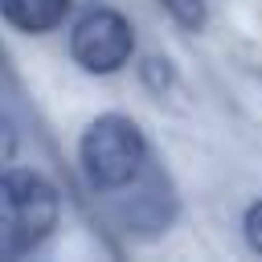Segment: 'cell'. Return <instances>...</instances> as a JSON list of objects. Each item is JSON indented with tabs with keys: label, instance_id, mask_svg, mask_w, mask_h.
Returning a JSON list of instances; mask_svg holds the SVG:
<instances>
[{
	"label": "cell",
	"instance_id": "ba28073f",
	"mask_svg": "<svg viewBox=\"0 0 262 262\" xmlns=\"http://www.w3.org/2000/svg\"><path fill=\"white\" fill-rule=\"evenodd\" d=\"M242 237H246V246L254 254H262V201L246 205V213H242Z\"/></svg>",
	"mask_w": 262,
	"mask_h": 262
},
{
	"label": "cell",
	"instance_id": "7a4b0ae2",
	"mask_svg": "<svg viewBox=\"0 0 262 262\" xmlns=\"http://www.w3.org/2000/svg\"><path fill=\"white\" fill-rule=\"evenodd\" d=\"M61 221L57 188L33 168L0 172V258L33 254Z\"/></svg>",
	"mask_w": 262,
	"mask_h": 262
},
{
	"label": "cell",
	"instance_id": "5b68a950",
	"mask_svg": "<svg viewBox=\"0 0 262 262\" xmlns=\"http://www.w3.org/2000/svg\"><path fill=\"white\" fill-rule=\"evenodd\" d=\"M74 0H0V20L25 37H41L66 25Z\"/></svg>",
	"mask_w": 262,
	"mask_h": 262
},
{
	"label": "cell",
	"instance_id": "9c48e42d",
	"mask_svg": "<svg viewBox=\"0 0 262 262\" xmlns=\"http://www.w3.org/2000/svg\"><path fill=\"white\" fill-rule=\"evenodd\" d=\"M16 147H20L16 123H12L8 115H0V172H4V168H12V160H16Z\"/></svg>",
	"mask_w": 262,
	"mask_h": 262
},
{
	"label": "cell",
	"instance_id": "6da1fadb",
	"mask_svg": "<svg viewBox=\"0 0 262 262\" xmlns=\"http://www.w3.org/2000/svg\"><path fill=\"white\" fill-rule=\"evenodd\" d=\"M147 164H151V143L131 115L102 111L86 123L78 139V168L94 196H111L127 188Z\"/></svg>",
	"mask_w": 262,
	"mask_h": 262
},
{
	"label": "cell",
	"instance_id": "3957f363",
	"mask_svg": "<svg viewBox=\"0 0 262 262\" xmlns=\"http://www.w3.org/2000/svg\"><path fill=\"white\" fill-rule=\"evenodd\" d=\"M70 57L86 74H94V78L119 74L135 57V29H131V20L119 8H106V4L86 8L74 20V29H70Z\"/></svg>",
	"mask_w": 262,
	"mask_h": 262
},
{
	"label": "cell",
	"instance_id": "8992f818",
	"mask_svg": "<svg viewBox=\"0 0 262 262\" xmlns=\"http://www.w3.org/2000/svg\"><path fill=\"white\" fill-rule=\"evenodd\" d=\"M176 25H184V29H201L205 25V0H156Z\"/></svg>",
	"mask_w": 262,
	"mask_h": 262
},
{
	"label": "cell",
	"instance_id": "277c9868",
	"mask_svg": "<svg viewBox=\"0 0 262 262\" xmlns=\"http://www.w3.org/2000/svg\"><path fill=\"white\" fill-rule=\"evenodd\" d=\"M111 205V221L123 233H139V237H156L172 225L176 217V188L168 180V172L151 160L127 188L102 196Z\"/></svg>",
	"mask_w": 262,
	"mask_h": 262
},
{
	"label": "cell",
	"instance_id": "52a82bcc",
	"mask_svg": "<svg viewBox=\"0 0 262 262\" xmlns=\"http://www.w3.org/2000/svg\"><path fill=\"white\" fill-rule=\"evenodd\" d=\"M139 74H143V82H147L151 90H168V86L176 82V70H172L168 57H147V61L139 66Z\"/></svg>",
	"mask_w": 262,
	"mask_h": 262
}]
</instances>
